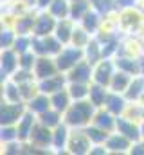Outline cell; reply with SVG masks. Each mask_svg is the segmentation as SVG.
<instances>
[{
  "instance_id": "obj_10",
  "label": "cell",
  "mask_w": 144,
  "mask_h": 155,
  "mask_svg": "<svg viewBox=\"0 0 144 155\" xmlns=\"http://www.w3.org/2000/svg\"><path fill=\"white\" fill-rule=\"evenodd\" d=\"M56 22H58V18H54L49 11H40L36 15L33 36H49V35H54Z\"/></svg>"
},
{
  "instance_id": "obj_36",
  "label": "cell",
  "mask_w": 144,
  "mask_h": 155,
  "mask_svg": "<svg viewBox=\"0 0 144 155\" xmlns=\"http://www.w3.org/2000/svg\"><path fill=\"white\" fill-rule=\"evenodd\" d=\"M16 36H18V33L15 31L13 25H4L2 27V35H0V45H2V49H11L15 45Z\"/></svg>"
},
{
  "instance_id": "obj_34",
  "label": "cell",
  "mask_w": 144,
  "mask_h": 155,
  "mask_svg": "<svg viewBox=\"0 0 144 155\" xmlns=\"http://www.w3.org/2000/svg\"><path fill=\"white\" fill-rule=\"evenodd\" d=\"M54 18H69V13H70V0H54L51 4V7L47 9Z\"/></svg>"
},
{
  "instance_id": "obj_24",
  "label": "cell",
  "mask_w": 144,
  "mask_h": 155,
  "mask_svg": "<svg viewBox=\"0 0 144 155\" xmlns=\"http://www.w3.org/2000/svg\"><path fill=\"white\" fill-rule=\"evenodd\" d=\"M92 36H96L99 31H101V25H103V15L101 13H97L96 9H90L85 16H83V20L79 22Z\"/></svg>"
},
{
  "instance_id": "obj_7",
  "label": "cell",
  "mask_w": 144,
  "mask_h": 155,
  "mask_svg": "<svg viewBox=\"0 0 144 155\" xmlns=\"http://www.w3.org/2000/svg\"><path fill=\"white\" fill-rule=\"evenodd\" d=\"M18 69H20V54L13 47L11 49H2V54H0V74H2V81L9 79Z\"/></svg>"
},
{
  "instance_id": "obj_5",
  "label": "cell",
  "mask_w": 144,
  "mask_h": 155,
  "mask_svg": "<svg viewBox=\"0 0 144 155\" xmlns=\"http://www.w3.org/2000/svg\"><path fill=\"white\" fill-rule=\"evenodd\" d=\"M27 105L25 101H2V108H0V124H16L20 121V117L25 114Z\"/></svg>"
},
{
  "instance_id": "obj_47",
  "label": "cell",
  "mask_w": 144,
  "mask_h": 155,
  "mask_svg": "<svg viewBox=\"0 0 144 155\" xmlns=\"http://www.w3.org/2000/svg\"><path fill=\"white\" fill-rule=\"evenodd\" d=\"M141 137L144 139V121H141Z\"/></svg>"
},
{
  "instance_id": "obj_23",
  "label": "cell",
  "mask_w": 144,
  "mask_h": 155,
  "mask_svg": "<svg viewBox=\"0 0 144 155\" xmlns=\"http://www.w3.org/2000/svg\"><path fill=\"white\" fill-rule=\"evenodd\" d=\"M34 22H36V15L34 13H24L18 15L13 22V27L18 35H33L34 31Z\"/></svg>"
},
{
  "instance_id": "obj_49",
  "label": "cell",
  "mask_w": 144,
  "mask_h": 155,
  "mask_svg": "<svg viewBox=\"0 0 144 155\" xmlns=\"http://www.w3.org/2000/svg\"><path fill=\"white\" fill-rule=\"evenodd\" d=\"M142 52H144V49H142Z\"/></svg>"
},
{
  "instance_id": "obj_9",
  "label": "cell",
  "mask_w": 144,
  "mask_h": 155,
  "mask_svg": "<svg viewBox=\"0 0 144 155\" xmlns=\"http://www.w3.org/2000/svg\"><path fill=\"white\" fill-rule=\"evenodd\" d=\"M115 132L123 134L124 137H128L132 143L137 141V139H142L141 137V123L137 119L130 116H119L117 117V126H115Z\"/></svg>"
},
{
  "instance_id": "obj_27",
  "label": "cell",
  "mask_w": 144,
  "mask_h": 155,
  "mask_svg": "<svg viewBox=\"0 0 144 155\" xmlns=\"http://www.w3.org/2000/svg\"><path fill=\"white\" fill-rule=\"evenodd\" d=\"M2 101H13V103L24 101L22 94H20V85L15 83L11 78L2 81Z\"/></svg>"
},
{
  "instance_id": "obj_18",
  "label": "cell",
  "mask_w": 144,
  "mask_h": 155,
  "mask_svg": "<svg viewBox=\"0 0 144 155\" xmlns=\"http://www.w3.org/2000/svg\"><path fill=\"white\" fill-rule=\"evenodd\" d=\"M115 65L119 71H124L132 76H137L141 74V65H139V56H133V54H117L115 58Z\"/></svg>"
},
{
  "instance_id": "obj_42",
  "label": "cell",
  "mask_w": 144,
  "mask_h": 155,
  "mask_svg": "<svg viewBox=\"0 0 144 155\" xmlns=\"http://www.w3.org/2000/svg\"><path fill=\"white\" fill-rule=\"evenodd\" d=\"M130 155H144V139H137L130 146Z\"/></svg>"
},
{
  "instance_id": "obj_28",
  "label": "cell",
  "mask_w": 144,
  "mask_h": 155,
  "mask_svg": "<svg viewBox=\"0 0 144 155\" xmlns=\"http://www.w3.org/2000/svg\"><path fill=\"white\" fill-rule=\"evenodd\" d=\"M132 74H128V72H124V71H115V74L112 78V81H110V85H108V88L112 90V92H121V94H124L126 92V88H128V85H130V81H132Z\"/></svg>"
},
{
  "instance_id": "obj_35",
  "label": "cell",
  "mask_w": 144,
  "mask_h": 155,
  "mask_svg": "<svg viewBox=\"0 0 144 155\" xmlns=\"http://www.w3.org/2000/svg\"><path fill=\"white\" fill-rule=\"evenodd\" d=\"M90 40H92V35H90V33H88L81 24H76V29H74V33H72V40H70L72 45L85 49V47L88 45V41H90Z\"/></svg>"
},
{
  "instance_id": "obj_37",
  "label": "cell",
  "mask_w": 144,
  "mask_h": 155,
  "mask_svg": "<svg viewBox=\"0 0 144 155\" xmlns=\"http://www.w3.org/2000/svg\"><path fill=\"white\" fill-rule=\"evenodd\" d=\"M90 4H92V9H96L103 16H108L110 13H113L115 9H119L117 4H115V0H90Z\"/></svg>"
},
{
  "instance_id": "obj_17",
  "label": "cell",
  "mask_w": 144,
  "mask_h": 155,
  "mask_svg": "<svg viewBox=\"0 0 144 155\" xmlns=\"http://www.w3.org/2000/svg\"><path fill=\"white\" fill-rule=\"evenodd\" d=\"M38 123V116L33 114L31 110H25V114L20 117V121L16 123V130H18V139L22 143H27L31 134H33V128Z\"/></svg>"
},
{
  "instance_id": "obj_19",
  "label": "cell",
  "mask_w": 144,
  "mask_h": 155,
  "mask_svg": "<svg viewBox=\"0 0 144 155\" xmlns=\"http://www.w3.org/2000/svg\"><path fill=\"white\" fill-rule=\"evenodd\" d=\"M92 124H96V126H99V128L112 134V132H115V126H117V116H113L105 107L97 108L96 114H94V119H92Z\"/></svg>"
},
{
  "instance_id": "obj_48",
  "label": "cell",
  "mask_w": 144,
  "mask_h": 155,
  "mask_svg": "<svg viewBox=\"0 0 144 155\" xmlns=\"http://www.w3.org/2000/svg\"><path fill=\"white\" fill-rule=\"evenodd\" d=\"M70 2H76V0H70Z\"/></svg>"
},
{
  "instance_id": "obj_21",
  "label": "cell",
  "mask_w": 144,
  "mask_h": 155,
  "mask_svg": "<svg viewBox=\"0 0 144 155\" xmlns=\"http://www.w3.org/2000/svg\"><path fill=\"white\" fill-rule=\"evenodd\" d=\"M27 110H31L33 114L40 116L43 112H47L49 108H52V103H51V96L45 94V92H38L36 96H33L27 103Z\"/></svg>"
},
{
  "instance_id": "obj_3",
  "label": "cell",
  "mask_w": 144,
  "mask_h": 155,
  "mask_svg": "<svg viewBox=\"0 0 144 155\" xmlns=\"http://www.w3.org/2000/svg\"><path fill=\"white\" fill-rule=\"evenodd\" d=\"M90 148H92V141L88 139L85 128H72L69 143H67V153L87 155L90 153Z\"/></svg>"
},
{
  "instance_id": "obj_31",
  "label": "cell",
  "mask_w": 144,
  "mask_h": 155,
  "mask_svg": "<svg viewBox=\"0 0 144 155\" xmlns=\"http://www.w3.org/2000/svg\"><path fill=\"white\" fill-rule=\"evenodd\" d=\"M67 90H69V94H70L72 101H81V99H88V92H90V83L69 81V83H67Z\"/></svg>"
},
{
  "instance_id": "obj_15",
  "label": "cell",
  "mask_w": 144,
  "mask_h": 155,
  "mask_svg": "<svg viewBox=\"0 0 144 155\" xmlns=\"http://www.w3.org/2000/svg\"><path fill=\"white\" fill-rule=\"evenodd\" d=\"M67 83H69L67 74H65V72H58V74H54V76H51V78L40 79V81H38V88H40V92H45V94L51 96V94H54V92L65 88Z\"/></svg>"
},
{
  "instance_id": "obj_38",
  "label": "cell",
  "mask_w": 144,
  "mask_h": 155,
  "mask_svg": "<svg viewBox=\"0 0 144 155\" xmlns=\"http://www.w3.org/2000/svg\"><path fill=\"white\" fill-rule=\"evenodd\" d=\"M0 141H2V144L4 143H11V141H20L16 124H2V128H0Z\"/></svg>"
},
{
  "instance_id": "obj_32",
  "label": "cell",
  "mask_w": 144,
  "mask_h": 155,
  "mask_svg": "<svg viewBox=\"0 0 144 155\" xmlns=\"http://www.w3.org/2000/svg\"><path fill=\"white\" fill-rule=\"evenodd\" d=\"M38 121H40L41 124L49 126V128H56L58 124H61V123H63V114H61V112H58L56 108H49L47 112H43V114H40V116H38Z\"/></svg>"
},
{
  "instance_id": "obj_8",
  "label": "cell",
  "mask_w": 144,
  "mask_h": 155,
  "mask_svg": "<svg viewBox=\"0 0 144 155\" xmlns=\"http://www.w3.org/2000/svg\"><path fill=\"white\" fill-rule=\"evenodd\" d=\"M115 71H117L115 60L113 58H103L101 61H97L94 65V78H92V81L108 87L110 81H112V78H113V74H115Z\"/></svg>"
},
{
  "instance_id": "obj_29",
  "label": "cell",
  "mask_w": 144,
  "mask_h": 155,
  "mask_svg": "<svg viewBox=\"0 0 144 155\" xmlns=\"http://www.w3.org/2000/svg\"><path fill=\"white\" fill-rule=\"evenodd\" d=\"M83 52H85V60H87L88 63H92V65H96L97 61L103 60L101 43H99V40L96 38V36H92V40L88 41V45L83 49Z\"/></svg>"
},
{
  "instance_id": "obj_14",
  "label": "cell",
  "mask_w": 144,
  "mask_h": 155,
  "mask_svg": "<svg viewBox=\"0 0 144 155\" xmlns=\"http://www.w3.org/2000/svg\"><path fill=\"white\" fill-rule=\"evenodd\" d=\"M128 107H130V101L126 99V96L124 94H121V92H108V97L106 101H105V108L110 110L113 116H124L126 114V110H128Z\"/></svg>"
},
{
  "instance_id": "obj_26",
  "label": "cell",
  "mask_w": 144,
  "mask_h": 155,
  "mask_svg": "<svg viewBox=\"0 0 144 155\" xmlns=\"http://www.w3.org/2000/svg\"><path fill=\"white\" fill-rule=\"evenodd\" d=\"M51 103H52V108H56L58 112L65 114L69 110V107L72 105V97L69 94V90H67V87L58 90V92H54V94H51Z\"/></svg>"
},
{
  "instance_id": "obj_25",
  "label": "cell",
  "mask_w": 144,
  "mask_h": 155,
  "mask_svg": "<svg viewBox=\"0 0 144 155\" xmlns=\"http://www.w3.org/2000/svg\"><path fill=\"white\" fill-rule=\"evenodd\" d=\"M108 92L110 88L105 87V85H99V83H90V92H88V99L90 103L96 107V108H103L105 107V101L108 97Z\"/></svg>"
},
{
  "instance_id": "obj_6",
  "label": "cell",
  "mask_w": 144,
  "mask_h": 155,
  "mask_svg": "<svg viewBox=\"0 0 144 155\" xmlns=\"http://www.w3.org/2000/svg\"><path fill=\"white\" fill-rule=\"evenodd\" d=\"M27 143L31 146H36V148L43 150V152H51L52 150V128H49V126H45V124H41L38 121L34 124V128H33V134H31Z\"/></svg>"
},
{
  "instance_id": "obj_1",
  "label": "cell",
  "mask_w": 144,
  "mask_h": 155,
  "mask_svg": "<svg viewBox=\"0 0 144 155\" xmlns=\"http://www.w3.org/2000/svg\"><path fill=\"white\" fill-rule=\"evenodd\" d=\"M96 107L90 103V99H81V101H72L69 110L63 114V121L70 128H85L92 123Z\"/></svg>"
},
{
  "instance_id": "obj_12",
  "label": "cell",
  "mask_w": 144,
  "mask_h": 155,
  "mask_svg": "<svg viewBox=\"0 0 144 155\" xmlns=\"http://www.w3.org/2000/svg\"><path fill=\"white\" fill-rule=\"evenodd\" d=\"M70 126L63 121L56 128H52V152L54 153H65L67 152V143L70 137Z\"/></svg>"
},
{
  "instance_id": "obj_44",
  "label": "cell",
  "mask_w": 144,
  "mask_h": 155,
  "mask_svg": "<svg viewBox=\"0 0 144 155\" xmlns=\"http://www.w3.org/2000/svg\"><path fill=\"white\" fill-rule=\"evenodd\" d=\"M115 4L119 9H133L139 4V0H115Z\"/></svg>"
},
{
  "instance_id": "obj_13",
  "label": "cell",
  "mask_w": 144,
  "mask_h": 155,
  "mask_svg": "<svg viewBox=\"0 0 144 155\" xmlns=\"http://www.w3.org/2000/svg\"><path fill=\"white\" fill-rule=\"evenodd\" d=\"M94 78V65L88 63L87 60H81L76 67H72L67 72L69 81H79V83H92Z\"/></svg>"
},
{
  "instance_id": "obj_4",
  "label": "cell",
  "mask_w": 144,
  "mask_h": 155,
  "mask_svg": "<svg viewBox=\"0 0 144 155\" xmlns=\"http://www.w3.org/2000/svg\"><path fill=\"white\" fill-rule=\"evenodd\" d=\"M38 56H56L61 49H63V43L56 38L54 35H49V36H33V47Z\"/></svg>"
},
{
  "instance_id": "obj_46",
  "label": "cell",
  "mask_w": 144,
  "mask_h": 155,
  "mask_svg": "<svg viewBox=\"0 0 144 155\" xmlns=\"http://www.w3.org/2000/svg\"><path fill=\"white\" fill-rule=\"evenodd\" d=\"M139 65H141V76H144V52L139 56Z\"/></svg>"
},
{
  "instance_id": "obj_30",
  "label": "cell",
  "mask_w": 144,
  "mask_h": 155,
  "mask_svg": "<svg viewBox=\"0 0 144 155\" xmlns=\"http://www.w3.org/2000/svg\"><path fill=\"white\" fill-rule=\"evenodd\" d=\"M92 9V4L90 0H76V2H70V13H69V18L74 20L76 24H79L83 20V16Z\"/></svg>"
},
{
  "instance_id": "obj_11",
  "label": "cell",
  "mask_w": 144,
  "mask_h": 155,
  "mask_svg": "<svg viewBox=\"0 0 144 155\" xmlns=\"http://www.w3.org/2000/svg\"><path fill=\"white\" fill-rule=\"evenodd\" d=\"M33 71H34V76L38 81L40 79H45V78H51V76H54V74L60 72L54 56H38Z\"/></svg>"
},
{
  "instance_id": "obj_33",
  "label": "cell",
  "mask_w": 144,
  "mask_h": 155,
  "mask_svg": "<svg viewBox=\"0 0 144 155\" xmlns=\"http://www.w3.org/2000/svg\"><path fill=\"white\" fill-rule=\"evenodd\" d=\"M85 132H87L88 139L92 141V144H105L106 139H108V135H110V132L99 128V126H96V124H92V123H90L88 126H85Z\"/></svg>"
},
{
  "instance_id": "obj_43",
  "label": "cell",
  "mask_w": 144,
  "mask_h": 155,
  "mask_svg": "<svg viewBox=\"0 0 144 155\" xmlns=\"http://www.w3.org/2000/svg\"><path fill=\"white\" fill-rule=\"evenodd\" d=\"M106 144H92V148H90V153L88 155H108Z\"/></svg>"
},
{
  "instance_id": "obj_41",
  "label": "cell",
  "mask_w": 144,
  "mask_h": 155,
  "mask_svg": "<svg viewBox=\"0 0 144 155\" xmlns=\"http://www.w3.org/2000/svg\"><path fill=\"white\" fill-rule=\"evenodd\" d=\"M2 152L5 155H18V153H25V143L22 141H11V143H4L2 144Z\"/></svg>"
},
{
  "instance_id": "obj_20",
  "label": "cell",
  "mask_w": 144,
  "mask_h": 155,
  "mask_svg": "<svg viewBox=\"0 0 144 155\" xmlns=\"http://www.w3.org/2000/svg\"><path fill=\"white\" fill-rule=\"evenodd\" d=\"M76 29V22L70 18H60L56 22V29H54V36L60 40L63 45H69L72 40V33Z\"/></svg>"
},
{
  "instance_id": "obj_39",
  "label": "cell",
  "mask_w": 144,
  "mask_h": 155,
  "mask_svg": "<svg viewBox=\"0 0 144 155\" xmlns=\"http://www.w3.org/2000/svg\"><path fill=\"white\" fill-rule=\"evenodd\" d=\"M31 47H33V35H18L16 40H15V45H13V49H15L18 54L29 51Z\"/></svg>"
},
{
  "instance_id": "obj_22",
  "label": "cell",
  "mask_w": 144,
  "mask_h": 155,
  "mask_svg": "<svg viewBox=\"0 0 144 155\" xmlns=\"http://www.w3.org/2000/svg\"><path fill=\"white\" fill-rule=\"evenodd\" d=\"M124 96H126V99L130 103H139L144 97V76L137 74V76L132 78V81H130Z\"/></svg>"
},
{
  "instance_id": "obj_2",
  "label": "cell",
  "mask_w": 144,
  "mask_h": 155,
  "mask_svg": "<svg viewBox=\"0 0 144 155\" xmlns=\"http://www.w3.org/2000/svg\"><path fill=\"white\" fill-rule=\"evenodd\" d=\"M54 60H56V65H58V69H60V72H69L72 67H76L81 60H85V52H83V49L81 47H76V45H63V49L54 56Z\"/></svg>"
},
{
  "instance_id": "obj_16",
  "label": "cell",
  "mask_w": 144,
  "mask_h": 155,
  "mask_svg": "<svg viewBox=\"0 0 144 155\" xmlns=\"http://www.w3.org/2000/svg\"><path fill=\"white\" fill-rule=\"evenodd\" d=\"M105 144H106V148H108L110 153L123 155V153H128V152H130L132 141H130L128 137H124L123 134H119V132H112V134L108 135V139H106Z\"/></svg>"
},
{
  "instance_id": "obj_45",
  "label": "cell",
  "mask_w": 144,
  "mask_h": 155,
  "mask_svg": "<svg viewBox=\"0 0 144 155\" xmlns=\"http://www.w3.org/2000/svg\"><path fill=\"white\" fill-rule=\"evenodd\" d=\"M52 2H54V0H36V7H38L40 11H47Z\"/></svg>"
},
{
  "instance_id": "obj_40",
  "label": "cell",
  "mask_w": 144,
  "mask_h": 155,
  "mask_svg": "<svg viewBox=\"0 0 144 155\" xmlns=\"http://www.w3.org/2000/svg\"><path fill=\"white\" fill-rule=\"evenodd\" d=\"M36 60H38V54H36L33 49L22 52V54H20V69H29V71H33Z\"/></svg>"
}]
</instances>
